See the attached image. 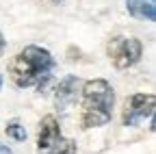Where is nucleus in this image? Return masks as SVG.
Instances as JSON below:
<instances>
[{
  "mask_svg": "<svg viewBox=\"0 0 156 154\" xmlns=\"http://www.w3.org/2000/svg\"><path fill=\"white\" fill-rule=\"evenodd\" d=\"M52 65H54L52 54L46 48L28 46L9 61V76L17 87L37 85V89L41 91L46 87V83L50 81Z\"/></svg>",
  "mask_w": 156,
  "mask_h": 154,
  "instance_id": "obj_1",
  "label": "nucleus"
},
{
  "mask_svg": "<svg viewBox=\"0 0 156 154\" xmlns=\"http://www.w3.org/2000/svg\"><path fill=\"white\" fill-rule=\"evenodd\" d=\"M115 106V91L113 87L102 81H87L83 85V98H80V124L83 128H98L111 122Z\"/></svg>",
  "mask_w": 156,
  "mask_h": 154,
  "instance_id": "obj_2",
  "label": "nucleus"
},
{
  "mask_svg": "<svg viewBox=\"0 0 156 154\" xmlns=\"http://www.w3.org/2000/svg\"><path fill=\"white\" fill-rule=\"evenodd\" d=\"M106 54L111 63L117 67V70H128L132 67L136 61L141 59L143 54V46L139 39H134V37H124V35H117L108 41L106 46Z\"/></svg>",
  "mask_w": 156,
  "mask_h": 154,
  "instance_id": "obj_3",
  "label": "nucleus"
},
{
  "mask_svg": "<svg viewBox=\"0 0 156 154\" xmlns=\"http://www.w3.org/2000/svg\"><path fill=\"white\" fill-rule=\"evenodd\" d=\"M154 93H132L124 104V126H139L154 115Z\"/></svg>",
  "mask_w": 156,
  "mask_h": 154,
  "instance_id": "obj_4",
  "label": "nucleus"
},
{
  "mask_svg": "<svg viewBox=\"0 0 156 154\" xmlns=\"http://www.w3.org/2000/svg\"><path fill=\"white\" fill-rule=\"evenodd\" d=\"M61 139V128L54 115H46L39 124V134H37V152L39 154H52L56 141Z\"/></svg>",
  "mask_w": 156,
  "mask_h": 154,
  "instance_id": "obj_5",
  "label": "nucleus"
},
{
  "mask_svg": "<svg viewBox=\"0 0 156 154\" xmlns=\"http://www.w3.org/2000/svg\"><path fill=\"white\" fill-rule=\"evenodd\" d=\"M76 89H78V78L76 76H65L58 83L56 91H54V104L58 111H65L74 100H76Z\"/></svg>",
  "mask_w": 156,
  "mask_h": 154,
  "instance_id": "obj_6",
  "label": "nucleus"
},
{
  "mask_svg": "<svg viewBox=\"0 0 156 154\" xmlns=\"http://www.w3.org/2000/svg\"><path fill=\"white\" fill-rule=\"evenodd\" d=\"M126 9L132 17L147 22L156 20V0H126Z\"/></svg>",
  "mask_w": 156,
  "mask_h": 154,
  "instance_id": "obj_7",
  "label": "nucleus"
},
{
  "mask_svg": "<svg viewBox=\"0 0 156 154\" xmlns=\"http://www.w3.org/2000/svg\"><path fill=\"white\" fill-rule=\"evenodd\" d=\"M7 137H11L15 141H24L26 139V128L20 124V122H11L7 126Z\"/></svg>",
  "mask_w": 156,
  "mask_h": 154,
  "instance_id": "obj_8",
  "label": "nucleus"
},
{
  "mask_svg": "<svg viewBox=\"0 0 156 154\" xmlns=\"http://www.w3.org/2000/svg\"><path fill=\"white\" fill-rule=\"evenodd\" d=\"M52 154H76V143H74L72 139H63V137H61V139L56 141Z\"/></svg>",
  "mask_w": 156,
  "mask_h": 154,
  "instance_id": "obj_9",
  "label": "nucleus"
},
{
  "mask_svg": "<svg viewBox=\"0 0 156 154\" xmlns=\"http://www.w3.org/2000/svg\"><path fill=\"white\" fill-rule=\"evenodd\" d=\"M0 154H13V150H11V148H7L5 143H0Z\"/></svg>",
  "mask_w": 156,
  "mask_h": 154,
  "instance_id": "obj_10",
  "label": "nucleus"
},
{
  "mask_svg": "<svg viewBox=\"0 0 156 154\" xmlns=\"http://www.w3.org/2000/svg\"><path fill=\"white\" fill-rule=\"evenodd\" d=\"M2 48H5V37H2V33H0V52H2Z\"/></svg>",
  "mask_w": 156,
  "mask_h": 154,
  "instance_id": "obj_11",
  "label": "nucleus"
},
{
  "mask_svg": "<svg viewBox=\"0 0 156 154\" xmlns=\"http://www.w3.org/2000/svg\"><path fill=\"white\" fill-rule=\"evenodd\" d=\"M0 87H2V76H0Z\"/></svg>",
  "mask_w": 156,
  "mask_h": 154,
  "instance_id": "obj_12",
  "label": "nucleus"
},
{
  "mask_svg": "<svg viewBox=\"0 0 156 154\" xmlns=\"http://www.w3.org/2000/svg\"><path fill=\"white\" fill-rule=\"evenodd\" d=\"M54 2H58V0H54Z\"/></svg>",
  "mask_w": 156,
  "mask_h": 154,
  "instance_id": "obj_13",
  "label": "nucleus"
}]
</instances>
